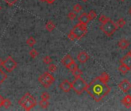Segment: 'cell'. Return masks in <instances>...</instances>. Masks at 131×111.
<instances>
[{
	"instance_id": "obj_12",
	"label": "cell",
	"mask_w": 131,
	"mask_h": 111,
	"mask_svg": "<svg viewBox=\"0 0 131 111\" xmlns=\"http://www.w3.org/2000/svg\"><path fill=\"white\" fill-rule=\"evenodd\" d=\"M89 58H90L89 55L86 52H84V51L80 52L78 54V56H77V60H78V61L80 63H85L86 62H87Z\"/></svg>"
},
{
	"instance_id": "obj_32",
	"label": "cell",
	"mask_w": 131,
	"mask_h": 111,
	"mask_svg": "<svg viewBox=\"0 0 131 111\" xmlns=\"http://www.w3.org/2000/svg\"><path fill=\"white\" fill-rule=\"evenodd\" d=\"M109 19H110V18L106 17V16H104V15H102V16H100V17L99 18V21H100L101 23H103L106 22V21H107Z\"/></svg>"
},
{
	"instance_id": "obj_14",
	"label": "cell",
	"mask_w": 131,
	"mask_h": 111,
	"mask_svg": "<svg viewBox=\"0 0 131 111\" xmlns=\"http://www.w3.org/2000/svg\"><path fill=\"white\" fill-rule=\"evenodd\" d=\"M78 21H79V23H82V24L87 25V23H88L90 20V19H89V17H88L87 13H83L80 16H79Z\"/></svg>"
},
{
	"instance_id": "obj_29",
	"label": "cell",
	"mask_w": 131,
	"mask_h": 111,
	"mask_svg": "<svg viewBox=\"0 0 131 111\" xmlns=\"http://www.w3.org/2000/svg\"><path fill=\"white\" fill-rule=\"evenodd\" d=\"M11 101L9 99H4V101H3V106L5 107V108H9L10 106H11Z\"/></svg>"
},
{
	"instance_id": "obj_38",
	"label": "cell",
	"mask_w": 131,
	"mask_h": 111,
	"mask_svg": "<svg viewBox=\"0 0 131 111\" xmlns=\"http://www.w3.org/2000/svg\"><path fill=\"white\" fill-rule=\"evenodd\" d=\"M40 1H42V2H45L46 0H40Z\"/></svg>"
},
{
	"instance_id": "obj_40",
	"label": "cell",
	"mask_w": 131,
	"mask_h": 111,
	"mask_svg": "<svg viewBox=\"0 0 131 111\" xmlns=\"http://www.w3.org/2000/svg\"><path fill=\"white\" fill-rule=\"evenodd\" d=\"M1 9H2V7H1V6H0V11H1Z\"/></svg>"
},
{
	"instance_id": "obj_25",
	"label": "cell",
	"mask_w": 131,
	"mask_h": 111,
	"mask_svg": "<svg viewBox=\"0 0 131 111\" xmlns=\"http://www.w3.org/2000/svg\"><path fill=\"white\" fill-rule=\"evenodd\" d=\"M29 56L31 57V58L32 59H35L37 56H38V52L36 51V49H32L30 51H29Z\"/></svg>"
},
{
	"instance_id": "obj_39",
	"label": "cell",
	"mask_w": 131,
	"mask_h": 111,
	"mask_svg": "<svg viewBox=\"0 0 131 111\" xmlns=\"http://www.w3.org/2000/svg\"><path fill=\"white\" fill-rule=\"evenodd\" d=\"M82 1H83V2H86L87 0H82Z\"/></svg>"
},
{
	"instance_id": "obj_10",
	"label": "cell",
	"mask_w": 131,
	"mask_h": 111,
	"mask_svg": "<svg viewBox=\"0 0 131 111\" xmlns=\"http://www.w3.org/2000/svg\"><path fill=\"white\" fill-rule=\"evenodd\" d=\"M75 61H74V60L73 59V57H71V56L70 55V54H68V55H67L66 57L61 60V63L66 67V68H69L70 66V65L72 64V63H73Z\"/></svg>"
},
{
	"instance_id": "obj_31",
	"label": "cell",
	"mask_w": 131,
	"mask_h": 111,
	"mask_svg": "<svg viewBox=\"0 0 131 111\" xmlns=\"http://www.w3.org/2000/svg\"><path fill=\"white\" fill-rule=\"evenodd\" d=\"M50 98L49 94L47 92H42L41 94V99H49Z\"/></svg>"
},
{
	"instance_id": "obj_30",
	"label": "cell",
	"mask_w": 131,
	"mask_h": 111,
	"mask_svg": "<svg viewBox=\"0 0 131 111\" xmlns=\"http://www.w3.org/2000/svg\"><path fill=\"white\" fill-rule=\"evenodd\" d=\"M3 1L6 3H7L9 6H13V5H15L17 3L18 0H3Z\"/></svg>"
},
{
	"instance_id": "obj_36",
	"label": "cell",
	"mask_w": 131,
	"mask_h": 111,
	"mask_svg": "<svg viewBox=\"0 0 131 111\" xmlns=\"http://www.w3.org/2000/svg\"><path fill=\"white\" fill-rule=\"evenodd\" d=\"M2 64H3V60H2V59H0V67L2 66Z\"/></svg>"
},
{
	"instance_id": "obj_37",
	"label": "cell",
	"mask_w": 131,
	"mask_h": 111,
	"mask_svg": "<svg viewBox=\"0 0 131 111\" xmlns=\"http://www.w3.org/2000/svg\"><path fill=\"white\" fill-rule=\"evenodd\" d=\"M129 14L131 16V6H130V8L129 9Z\"/></svg>"
},
{
	"instance_id": "obj_19",
	"label": "cell",
	"mask_w": 131,
	"mask_h": 111,
	"mask_svg": "<svg viewBox=\"0 0 131 111\" xmlns=\"http://www.w3.org/2000/svg\"><path fill=\"white\" fill-rule=\"evenodd\" d=\"M39 106H41V108H42V109H46V108L49 106V103L48 99H42V100L39 101Z\"/></svg>"
},
{
	"instance_id": "obj_16",
	"label": "cell",
	"mask_w": 131,
	"mask_h": 111,
	"mask_svg": "<svg viewBox=\"0 0 131 111\" xmlns=\"http://www.w3.org/2000/svg\"><path fill=\"white\" fill-rule=\"evenodd\" d=\"M56 28V25L55 23L52 21V20H49L46 24V29L49 31V32H52Z\"/></svg>"
},
{
	"instance_id": "obj_26",
	"label": "cell",
	"mask_w": 131,
	"mask_h": 111,
	"mask_svg": "<svg viewBox=\"0 0 131 111\" xmlns=\"http://www.w3.org/2000/svg\"><path fill=\"white\" fill-rule=\"evenodd\" d=\"M48 70H49V72H50V73H55L57 70V66L55 64L50 63L49 66Z\"/></svg>"
},
{
	"instance_id": "obj_4",
	"label": "cell",
	"mask_w": 131,
	"mask_h": 111,
	"mask_svg": "<svg viewBox=\"0 0 131 111\" xmlns=\"http://www.w3.org/2000/svg\"><path fill=\"white\" fill-rule=\"evenodd\" d=\"M72 83V89L77 93V94H81L84 91H86V87H87V83L81 77H76L75 80L73 81Z\"/></svg>"
},
{
	"instance_id": "obj_33",
	"label": "cell",
	"mask_w": 131,
	"mask_h": 111,
	"mask_svg": "<svg viewBox=\"0 0 131 111\" xmlns=\"http://www.w3.org/2000/svg\"><path fill=\"white\" fill-rule=\"evenodd\" d=\"M68 18L70 19V20H73V19H76V17H77V15H76V13H73V12H70V13H69V14H68Z\"/></svg>"
},
{
	"instance_id": "obj_23",
	"label": "cell",
	"mask_w": 131,
	"mask_h": 111,
	"mask_svg": "<svg viewBox=\"0 0 131 111\" xmlns=\"http://www.w3.org/2000/svg\"><path fill=\"white\" fill-rule=\"evenodd\" d=\"M72 73V74L73 75V76L76 78V77H80V76H81L82 75H83V72L77 67L76 70H74L73 72H71Z\"/></svg>"
},
{
	"instance_id": "obj_2",
	"label": "cell",
	"mask_w": 131,
	"mask_h": 111,
	"mask_svg": "<svg viewBox=\"0 0 131 111\" xmlns=\"http://www.w3.org/2000/svg\"><path fill=\"white\" fill-rule=\"evenodd\" d=\"M86 33H87L86 25L82 24V23H78L70 32V33L68 35V38L70 40L74 41L76 39H80L83 38V36H86Z\"/></svg>"
},
{
	"instance_id": "obj_15",
	"label": "cell",
	"mask_w": 131,
	"mask_h": 111,
	"mask_svg": "<svg viewBox=\"0 0 131 111\" xmlns=\"http://www.w3.org/2000/svg\"><path fill=\"white\" fill-rule=\"evenodd\" d=\"M118 46L120 49H126L129 46V42L128 40H126V39H122L119 41L118 42Z\"/></svg>"
},
{
	"instance_id": "obj_17",
	"label": "cell",
	"mask_w": 131,
	"mask_h": 111,
	"mask_svg": "<svg viewBox=\"0 0 131 111\" xmlns=\"http://www.w3.org/2000/svg\"><path fill=\"white\" fill-rule=\"evenodd\" d=\"M98 77H99V79H100V80H102L103 82L106 83H107L108 81L110 80V76H109V74H108L107 73H106V72L101 73V75H100V76H98Z\"/></svg>"
},
{
	"instance_id": "obj_9",
	"label": "cell",
	"mask_w": 131,
	"mask_h": 111,
	"mask_svg": "<svg viewBox=\"0 0 131 111\" xmlns=\"http://www.w3.org/2000/svg\"><path fill=\"white\" fill-rule=\"evenodd\" d=\"M59 87L63 92L69 93L72 90V83L70 82H69V80H64L59 84Z\"/></svg>"
},
{
	"instance_id": "obj_8",
	"label": "cell",
	"mask_w": 131,
	"mask_h": 111,
	"mask_svg": "<svg viewBox=\"0 0 131 111\" xmlns=\"http://www.w3.org/2000/svg\"><path fill=\"white\" fill-rule=\"evenodd\" d=\"M119 88L123 92V93H128L131 89V83L128 80H123L118 85Z\"/></svg>"
},
{
	"instance_id": "obj_42",
	"label": "cell",
	"mask_w": 131,
	"mask_h": 111,
	"mask_svg": "<svg viewBox=\"0 0 131 111\" xmlns=\"http://www.w3.org/2000/svg\"><path fill=\"white\" fill-rule=\"evenodd\" d=\"M121 1H125V0H121Z\"/></svg>"
},
{
	"instance_id": "obj_24",
	"label": "cell",
	"mask_w": 131,
	"mask_h": 111,
	"mask_svg": "<svg viewBox=\"0 0 131 111\" xmlns=\"http://www.w3.org/2000/svg\"><path fill=\"white\" fill-rule=\"evenodd\" d=\"M87 15H88V17H89V19H90V21H91V20H93V19L96 17V12H95L94 10L90 11L89 13H88Z\"/></svg>"
},
{
	"instance_id": "obj_34",
	"label": "cell",
	"mask_w": 131,
	"mask_h": 111,
	"mask_svg": "<svg viewBox=\"0 0 131 111\" xmlns=\"http://www.w3.org/2000/svg\"><path fill=\"white\" fill-rule=\"evenodd\" d=\"M3 101H4V98L0 95V107L1 106H3Z\"/></svg>"
},
{
	"instance_id": "obj_7",
	"label": "cell",
	"mask_w": 131,
	"mask_h": 111,
	"mask_svg": "<svg viewBox=\"0 0 131 111\" xmlns=\"http://www.w3.org/2000/svg\"><path fill=\"white\" fill-rule=\"evenodd\" d=\"M2 66H3V68L7 73H11L16 68L17 63L12 57L9 56L4 61H3Z\"/></svg>"
},
{
	"instance_id": "obj_27",
	"label": "cell",
	"mask_w": 131,
	"mask_h": 111,
	"mask_svg": "<svg viewBox=\"0 0 131 111\" xmlns=\"http://www.w3.org/2000/svg\"><path fill=\"white\" fill-rule=\"evenodd\" d=\"M43 62L46 63V64H47V65H49L50 63H52V58L50 57H49V56H46V57H45L44 58H43Z\"/></svg>"
},
{
	"instance_id": "obj_5",
	"label": "cell",
	"mask_w": 131,
	"mask_h": 111,
	"mask_svg": "<svg viewBox=\"0 0 131 111\" xmlns=\"http://www.w3.org/2000/svg\"><path fill=\"white\" fill-rule=\"evenodd\" d=\"M100 29L107 36H111L116 31L117 27H116V23L112 19H109L106 22L102 23V25L100 26Z\"/></svg>"
},
{
	"instance_id": "obj_20",
	"label": "cell",
	"mask_w": 131,
	"mask_h": 111,
	"mask_svg": "<svg viewBox=\"0 0 131 111\" xmlns=\"http://www.w3.org/2000/svg\"><path fill=\"white\" fill-rule=\"evenodd\" d=\"M116 27L117 29H119V28H123L125 25H126V21L121 18V19H119L118 21L116 23Z\"/></svg>"
},
{
	"instance_id": "obj_11",
	"label": "cell",
	"mask_w": 131,
	"mask_h": 111,
	"mask_svg": "<svg viewBox=\"0 0 131 111\" xmlns=\"http://www.w3.org/2000/svg\"><path fill=\"white\" fill-rule=\"evenodd\" d=\"M120 63L126 65V66H128L129 68L131 69V54L129 52L126 54L120 60Z\"/></svg>"
},
{
	"instance_id": "obj_1",
	"label": "cell",
	"mask_w": 131,
	"mask_h": 111,
	"mask_svg": "<svg viewBox=\"0 0 131 111\" xmlns=\"http://www.w3.org/2000/svg\"><path fill=\"white\" fill-rule=\"evenodd\" d=\"M110 90L111 88L110 86H108L106 83L100 80L99 77L95 78L89 84H87L86 90L88 94L96 102L102 100L106 95L109 94Z\"/></svg>"
},
{
	"instance_id": "obj_28",
	"label": "cell",
	"mask_w": 131,
	"mask_h": 111,
	"mask_svg": "<svg viewBox=\"0 0 131 111\" xmlns=\"http://www.w3.org/2000/svg\"><path fill=\"white\" fill-rule=\"evenodd\" d=\"M83 9V6L80 4H76L73 6V11L76 13H80Z\"/></svg>"
},
{
	"instance_id": "obj_6",
	"label": "cell",
	"mask_w": 131,
	"mask_h": 111,
	"mask_svg": "<svg viewBox=\"0 0 131 111\" xmlns=\"http://www.w3.org/2000/svg\"><path fill=\"white\" fill-rule=\"evenodd\" d=\"M38 80L45 88H49L50 86H52L54 83L55 78L49 73L45 72L44 73L39 76Z\"/></svg>"
},
{
	"instance_id": "obj_3",
	"label": "cell",
	"mask_w": 131,
	"mask_h": 111,
	"mask_svg": "<svg viewBox=\"0 0 131 111\" xmlns=\"http://www.w3.org/2000/svg\"><path fill=\"white\" fill-rule=\"evenodd\" d=\"M18 103L26 110H30L31 109L35 107L37 104L36 99L29 93H25L23 96L19 100Z\"/></svg>"
},
{
	"instance_id": "obj_41",
	"label": "cell",
	"mask_w": 131,
	"mask_h": 111,
	"mask_svg": "<svg viewBox=\"0 0 131 111\" xmlns=\"http://www.w3.org/2000/svg\"><path fill=\"white\" fill-rule=\"evenodd\" d=\"M129 53L131 54V50H129Z\"/></svg>"
},
{
	"instance_id": "obj_35",
	"label": "cell",
	"mask_w": 131,
	"mask_h": 111,
	"mask_svg": "<svg viewBox=\"0 0 131 111\" xmlns=\"http://www.w3.org/2000/svg\"><path fill=\"white\" fill-rule=\"evenodd\" d=\"M56 0H46V2L48 3V4H53L55 3Z\"/></svg>"
},
{
	"instance_id": "obj_22",
	"label": "cell",
	"mask_w": 131,
	"mask_h": 111,
	"mask_svg": "<svg viewBox=\"0 0 131 111\" xmlns=\"http://www.w3.org/2000/svg\"><path fill=\"white\" fill-rule=\"evenodd\" d=\"M7 78V75L0 68V85H1Z\"/></svg>"
},
{
	"instance_id": "obj_21",
	"label": "cell",
	"mask_w": 131,
	"mask_h": 111,
	"mask_svg": "<svg viewBox=\"0 0 131 111\" xmlns=\"http://www.w3.org/2000/svg\"><path fill=\"white\" fill-rule=\"evenodd\" d=\"M36 41L35 38H34V37H32V36L29 37V38L26 40V43H27V44H28V46H30V47L34 46H35V44H36Z\"/></svg>"
},
{
	"instance_id": "obj_18",
	"label": "cell",
	"mask_w": 131,
	"mask_h": 111,
	"mask_svg": "<svg viewBox=\"0 0 131 111\" xmlns=\"http://www.w3.org/2000/svg\"><path fill=\"white\" fill-rule=\"evenodd\" d=\"M130 70H131L130 68H129L128 66H126L124 65V64H122V63H120V66H119V71L120 73H123V74L129 72Z\"/></svg>"
},
{
	"instance_id": "obj_13",
	"label": "cell",
	"mask_w": 131,
	"mask_h": 111,
	"mask_svg": "<svg viewBox=\"0 0 131 111\" xmlns=\"http://www.w3.org/2000/svg\"><path fill=\"white\" fill-rule=\"evenodd\" d=\"M121 103L126 108H130L131 107V95L129 94L126 95L122 99Z\"/></svg>"
}]
</instances>
